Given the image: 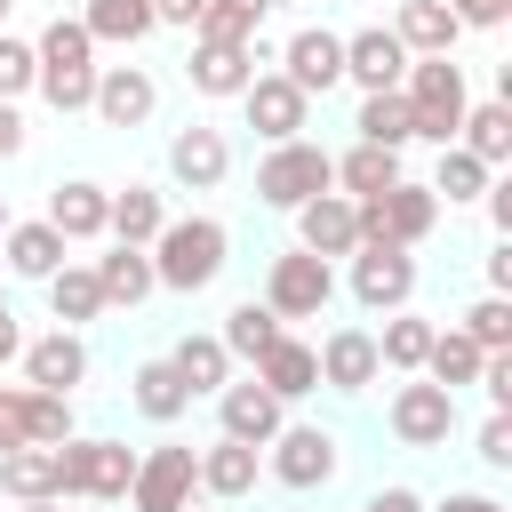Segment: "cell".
Wrapping results in <instances>:
<instances>
[{"instance_id": "33", "label": "cell", "mask_w": 512, "mask_h": 512, "mask_svg": "<svg viewBox=\"0 0 512 512\" xmlns=\"http://www.w3.org/2000/svg\"><path fill=\"white\" fill-rule=\"evenodd\" d=\"M168 368L184 376V392H192V400H208V392H224V384H232V352H224L216 336H176V344H168Z\"/></svg>"}, {"instance_id": "28", "label": "cell", "mask_w": 512, "mask_h": 512, "mask_svg": "<svg viewBox=\"0 0 512 512\" xmlns=\"http://www.w3.org/2000/svg\"><path fill=\"white\" fill-rule=\"evenodd\" d=\"M256 384H264L272 400H304V392H320V360H312V344H304V336H272V352L256 360Z\"/></svg>"}, {"instance_id": "19", "label": "cell", "mask_w": 512, "mask_h": 512, "mask_svg": "<svg viewBox=\"0 0 512 512\" xmlns=\"http://www.w3.org/2000/svg\"><path fill=\"white\" fill-rule=\"evenodd\" d=\"M296 248H304V256H320V264L352 256V248H360V216H352V200H344V192L304 200V208H296Z\"/></svg>"}, {"instance_id": "6", "label": "cell", "mask_w": 512, "mask_h": 512, "mask_svg": "<svg viewBox=\"0 0 512 512\" xmlns=\"http://www.w3.org/2000/svg\"><path fill=\"white\" fill-rule=\"evenodd\" d=\"M336 464H344V448H336V432L328 424H280L272 440H264V472L280 480V488H296V496H312V488H328L336 480Z\"/></svg>"}, {"instance_id": "9", "label": "cell", "mask_w": 512, "mask_h": 512, "mask_svg": "<svg viewBox=\"0 0 512 512\" xmlns=\"http://www.w3.org/2000/svg\"><path fill=\"white\" fill-rule=\"evenodd\" d=\"M408 296H416V248L360 240L352 248V304L360 312H408Z\"/></svg>"}, {"instance_id": "22", "label": "cell", "mask_w": 512, "mask_h": 512, "mask_svg": "<svg viewBox=\"0 0 512 512\" xmlns=\"http://www.w3.org/2000/svg\"><path fill=\"white\" fill-rule=\"evenodd\" d=\"M128 408H136L144 424H176V416L192 408V392H184V376L168 368V352H152V360L128 368Z\"/></svg>"}, {"instance_id": "31", "label": "cell", "mask_w": 512, "mask_h": 512, "mask_svg": "<svg viewBox=\"0 0 512 512\" xmlns=\"http://www.w3.org/2000/svg\"><path fill=\"white\" fill-rule=\"evenodd\" d=\"M456 144H464L480 168H504V160H512V104H504V96H488V104H464V128H456Z\"/></svg>"}, {"instance_id": "39", "label": "cell", "mask_w": 512, "mask_h": 512, "mask_svg": "<svg viewBox=\"0 0 512 512\" xmlns=\"http://www.w3.org/2000/svg\"><path fill=\"white\" fill-rule=\"evenodd\" d=\"M264 16H272V0H208V8H200V24H192V40H232V48H256Z\"/></svg>"}, {"instance_id": "13", "label": "cell", "mask_w": 512, "mask_h": 512, "mask_svg": "<svg viewBox=\"0 0 512 512\" xmlns=\"http://www.w3.org/2000/svg\"><path fill=\"white\" fill-rule=\"evenodd\" d=\"M88 112H96L104 128H120V136H128V128H144V120L160 112V80H152L144 64H104V72H96Z\"/></svg>"}, {"instance_id": "36", "label": "cell", "mask_w": 512, "mask_h": 512, "mask_svg": "<svg viewBox=\"0 0 512 512\" xmlns=\"http://www.w3.org/2000/svg\"><path fill=\"white\" fill-rule=\"evenodd\" d=\"M16 432H24V448H64L72 440V400L16 384Z\"/></svg>"}, {"instance_id": "29", "label": "cell", "mask_w": 512, "mask_h": 512, "mask_svg": "<svg viewBox=\"0 0 512 512\" xmlns=\"http://www.w3.org/2000/svg\"><path fill=\"white\" fill-rule=\"evenodd\" d=\"M88 272H96V288H104V312H112V304L136 312V304L160 288V280H152V256H144V248H120V240H112V256H96Z\"/></svg>"}, {"instance_id": "16", "label": "cell", "mask_w": 512, "mask_h": 512, "mask_svg": "<svg viewBox=\"0 0 512 512\" xmlns=\"http://www.w3.org/2000/svg\"><path fill=\"white\" fill-rule=\"evenodd\" d=\"M16 360H24V384H32V392H64V400H72V392L88 384V344H80L72 328H48V336H32Z\"/></svg>"}, {"instance_id": "3", "label": "cell", "mask_w": 512, "mask_h": 512, "mask_svg": "<svg viewBox=\"0 0 512 512\" xmlns=\"http://www.w3.org/2000/svg\"><path fill=\"white\" fill-rule=\"evenodd\" d=\"M128 480H136V448L112 432H72L56 448V496L72 504H128Z\"/></svg>"}, {"instance_id": "43", "label": "cell", "mask_w": 512, "mask_h": 512, "mask_svg": "<svg viewBox=\"0 0 512 512\" xmlns=\"http://www.w3.org/2000/svg\"><path fill=\"white\" fill-rule=\"evenodd\" d=\"M16 96H32V40L0 32V104H16Z\"/></svg>"}, {"instance_id": "26", "label": "cell", "mask_w": 512, "mask_h": 512, "mask_svg": "<svg viewBox=\"0 0 512 512\" xmlns=\"http://www.w3.org/2000/svg\"><path fill=\"white\" fill-rule=\"evenodd\" d=\"M392 40H400L408 56H456L464 24H456L440 0H400V8H392Z\"/></svg>"}, {"instance_id": "47", "label": "cell", "mask_w": 512, "mask_h": 512, "mask_svg": "<svg viewBox=\"0 0 512 512\" xmlns=\"http://www.w3.org/2000/svg\"><path fill=\"white\" fill-rule=\"evenodd\" d=\"M360 512H424V496H416V488H400V480H392V488H376V496H368V504H360Z\"/></svg>"}, {"instance_id": "45", "label": "cell", "mask_w": 512, "mask_h": 512, "mask_svg": "<svg viewBox=\"0 0 512 512\" xmlns=\"http://www.w3.org/2000/svg\"><path fill=\"white\" fill-rule=\"evenodd\" d=\"M440 8H448L464 32H496V24L512 16V0H440Z\"/></svg>"}, {"instance_id": "21", "label": "cell", "mask_w": 512, "mask_h": 512, "mask_svg": "<svg viewBox=\"0 0 512 512\" xmlns=\"http://www.w3.org/2000/svg\"><path fill=\"white\" fill-rule=\"evenodd\" d=\"M184 80H192L200 96H240V88L256 80V48H232V40H192Z\"/></svg>"}, {"instance_id": "24", "label": "cell", "mask_w": 512, "mask_h": 512, "mask_svg": "<svg viewBox=\"0 0 512 512\" xmlns=\"http://www.w3.org/2000/svg\"><path fill=\"white\" fill-rule=\"evenodd\" d=\"M160 224H168L160 184H120V192H112V216H104V240H120V248H152Z\"/></svg>"}, {"instance_id": "17", "label": "cell", "mask_w": 512, "mask_h": 512, "mask_svg": "<svg viewBox=\"0 0 512 512\" xmlns=\"http://www.w3.org/2000/svg\"><path fill=\"white\" fill-rule=\"evenodd\" d=\"M312 360H320V384H328V392H368V384L384 376L376 328H328V336L312 344Z\"/></svg>"}, {"instance_id": "55", "label": "cell", "mask_w": 512, "mask_h": 512, "mask_svg": "<svg viewBox=\"0 0 512 512\" xmlns=\"http://www.w3.org/2000/svg\"><path fill=\"white\" fill-rule=\"evenodd\" d=\"M0 232H8V208H0Z\"/></svg>"}, {"instance_id": "48", "label": "cell", "mask_w": 512, "mask_h": 512, "mask_svg": "<svg viewBox=\"0 0 512 512\" xmlns=\"http://www.w3.org/2000/svg\"><path fill=\"white\" fill-rule=\"evenodd\" d=\"M488 296H512V240L488 248Z\"/></svg>"}, {"instance_id": "14", "label": "cell", "mask_w": 512, "mask_h": 512, "mask_svg": "<svg viewBox=\"0 0 512 512\" xmlns=\"http://www.w3.org/2000/svg\"><path fill=\"white\" fill-rule=\"evenodd\" d=\"M240 112H248V128H256L264 144H288V136H304V128H312V96H304V88H288L280 72H256V80L240 88Z\"/></svg>"}, {"instance_id": "44", "label": "cell", "mask_w": 512, "mask_h": 512, "mask_svg": "<svg viewBox=\"0 0 512 512\" xmlns=\"http://www.w3.org/2000/svg\"><path fill=\"white\" fill-rule=\"evenodd\" d=\"M472 456H480L488 472H504V464H512V416H480V432H472Z\"/></svg>"}, {"instance_id": "10", "label": "cell", "mask_w": 512, "mask_h": 512, "mask_svg": "<svg viewBox=\"0 0 512 512\" xmlns=\"http://www.w3.org/2000/svg\"><path fill=\"white\" fill-rule=\"evenodd\" d=\"M384 432H392L400 448H448V432H456V392H440V384H424V376L392 384Z\"/></svg>"}, {"instance_id": "49", "label": "cell", "mask_w": 512, "mask_h": 512, "mask_svg": "<svg viewBox=\"0 0 512 512\" xmlns=\"http://www.w3.org/2000/svg\"><path fill=\"white\" fill-rule=\"evenodd\" d=\"M432 512H504V504H496V496H480V488H448Z\"/></svg>"}, {"instance_id": "23", "label": "cell", "mask_w": 512, "mask_h": 512, "mask_svg": "<svg viewBox=\"0 0 512 512\" xmlns=\"http://www.w3.org/2000/svg\"><path fill=\"white\" fill-rule=\"evenodd\" d=\"M256 472H264V448H248V440L216 432V448H200V496L240 504V496H256Z\"/></svg>"}, {"instance_id": "4", "label": "cell", "mask_w": 512, "mask_h": 512, "mask_svg": "<svg viewBox=\"0 0 512 512\" xmlns=\"http://www.w3.org/2000/svg\"><path fill=\"white\" fill-rule=\"evenodd\" d=\"M400 96H408V136H424V144H456L464 104H472V88H464V64H456V56H408Z\"/></svg>"}, {"instance_id": "20", "label": "cell", "mask_w": 512, "mask_h": 512, "mask_svg": "<svg viewBox=\"0 0 512 512\" xmlns=\"http://www.w3.org/2000/svg\"><path fill=\"white\" fill-rule=\"evenodd\" d=\"M104 216H112V192H104V184H88V176H64V184L48 192V224L64 232V248L104 240Z\"/></svg>"}, {"instance_id": "51", "label": "cell", "mask_w": 512, "mask_h": 512, "mask_svg": "<svg viewBox=\"0 0 512 512\" xmlns=\"http://www.w3.org/2000/svg\"><path fill=\"white\" fill-rule=\"evenodd\" d=\"M16 352H24V328H16V304H8V296H0V368H8V360H16Z\"/></svg>"}, {"instance_id": "42", "label": "cell", "mask_w": 512, "mask_h": 512, "mask_svg": "<svg viewBox=\"0 0 512 512\" xmlns=\"http://www.w3.org/2000/svg\"><path fill=\"white\" fill-rule=\"evenodd\" d=\"M456 328H464L480 352H512V296H480V304H472Z\"/></svg>"}, {"instance_id": "40", "label": "cell", "mask_w": 512, "mask_h": 512, "mask_svg": "<svg viewBox=\"0 0 512 512\" xmlns=\"http://www.w3.org/2000/svg\"><path fill=\"white\" fill-rule=\"evenodd\" d=\"M352 136H360V144H384V152L416 144V136H408V96H400V88H384V96H360V112H352Z\"/></svg>"}, {"instance_id": "8", "label": "cell", "mask_w": 512, "mask_h": 512, "mask_svg": "<svg viewBox=\"0 0 512 512\" xmlns=\"http://www.w3.org/2000/svg\"><path fill=\"white\" fill-rule=\"evenodd\" d=\"M328 296H336V272L320 264V256H304V248H280L272 264H264V312L288 328V320H320L328 312Z\"/></svg>"}, {"instance_id": "32", "label": "cell", "mask_w": 512, "mask_h": 512, "mask_svg": "<svg viewBox=\"0 0 512 512\" xmlns=\"http://www.w3.org/2000/svg\"><path fill=\"white\" fill-rule=\"evenodd\" d=\"M48 288V312H56V328H88V320H104V288H96V272L88 264H64V272H48L40 280Z\"/></svg>"}, {"instance_id": "30", "label": "cell", "mask_w": 512, "mask_h": 512, "mask_svg": "<svg viewBox=\"0 0 512 512\" xmlns=\"http://www.w3.org/2000/svg\"><path fill=\"white\" fill-rule=\"evenodd\" d=\"M80 32H88L96 48H136V40H152L160 24H152V0H88V8H80Z\"/></svg>"}, {"instance_id": "52", "label": "cell", "mask_w": 512, "mask_h": 512, "mask_svg": "<svg viewBox=\"0 0 512 512\" xmlns=\"http://www.w3.org/2000/svg\"><path fill=\"white\" fill-rule=\"evenodd\" d=\"M8 448H24V432H16V384L0 392V456H8Z\"/></svg>"}, {"instance_id": "41", "label": "cell", "mask_w": 512, "mask_h": 512, "mask_svg": "<svg viewBox=\"0 0 512 512\" xmlns=\"http://www.w3.org/2000/svg\"><path fill=\"white\" fill-rule=\"evenodd\" d=\"M488 176H496V168H480L464 144H440V160H432V184H424V192L456 208V200H480V192H488Z\"/></svg>"}, {"instance_id": "38", "label": "cell", "mask_w": 512, "mask_h": 512, "mask_svg": "<svg viewBox=\"0 0 512 512\" xmlns=\"http://www.w3.org/2000/svg\"><path fill=\"white\" fill-rule=\"evenodd\" d=\"M424 352H432V320H424V312H384L376 360H384L392 376H416V368H424Z\"/></svg>"}, {"instance_id": "37", "label": "cell", "mask_w": 512, "mask_h": 512, "mask_svg": "<svg viewBox=\"0 0 512 512\" xmlns=\"http://www.w3.org/2000/svg\"><path fill=\"white\" fill-rule=\"evenodd\" d=\"M0 488L16 504H64L56 496V448H8L0 456Z\"/></svg>"}, {"instance_id": "7", "label": "cell", "mask_w": 512, "mask_h": 512, "mask_svg": "<svg viewBox=\"0 0 512 512\" xmlns=\"http://www.w3.org/2000/svg\"><path fill=\"white\" fill-rule=\"evenodd\" d=\"M192 496H200V448H184V440L136 448V480H128L136 512H192Z\"/></svg>"}, {"instance_id": "27", "label": "cell", "mask_w": 512, "mask_h": 512, "mask_svg": "<svg viewBox=\"0 0 512 512\" xmlns=\"http://www.w3.org/2000/svg\"><path fill=\"white\" fill-rule=\"evenodd\" d=\"M336 160V192L344 200H376V192H392L408 168H400V152H384V144H360L352 136V152H328Z\"/></svg>"}, {"instance_id": "50", "label": "cell", "mask_w": 512, "mask_h": 512, "mask_svg": "<svg viewBox=\"0 0 512 512\" xmlns=\"http://www.w3.org/2000/svg\"><path fill=\"white\" fill-rule=\"evenodd\" d=\"M16 152H24V112L0 104V160H16Z\"/></svg>"}, {"instance_id": "12", "label": "cell", "mask_w": 512, "mask_h": 512, "mask_svg": "<svg viewBox=\"0 0 512 512\" xmlns=\"http://www.w3.org/2000/svg\"><path fill=\"white\" fill-rule=\"evenodd\" d=\"M224 176H232V144H224V128L184 120V128L168 136V184H176V192H216Z\"/></svg>"}, {"instance_id": "46", "label": "cell", "mask_w": 512, "mask_h": 512, "mask_svg": "<svg viewBox=\"0 0 512 512\" xmlns=\"http://www.w3.org/2000/svg\"><path fill=\"white\" fill-rule=\"evenodd\" d=\"M200 8H208V0H152V24H168V32H192V24H200Z\"/></svg>"}, {"instance_id": "18", "label": "cell", "mask_w": 512, "mask_h": 512, "mask_svg": "<svg viewBox=\"0 0 512 512\" xmlns=\"http://www.w3.org/2000/svg\"><path fill=\"white\" fill-rule=\"evenodd\" d=\"M280 424H288V400H272L256 376H240V384H224V392H216V432H224V440L264 448Z\"/></svg>"}, {"instance_id": "25", "label": "cell", "mask_w": 512, "mask_h": 512, "mask_svg": "<svg viewBox=\"0 0 512 512\" xmlns=\"http://www.w3.org/2000/svg\"><path fill=\"white\" fill-rule=\"evenodd\" d=\"M0 256H8V272H16V280H48V272H64V264H72V256H64V232H56L48 216L8 224V232H0Z\"/></svg>"}, {"instance_id": "35", "label": "cell", "mask_w": 512, "mask_h": 512, "mask_svg": "<svg viewBox=\"0 0 512 512\" xmlns=\"http://www.w3.org/2000/svg\"><path fill=\"white\" fill-rule=\"evenodd\" d=\"M272 336H288V328H280V320L264 312V296H240V304L224 312V328H216V344H224L232 360H248V368H256V360L272 352Z\"/></svg>"}, {"instance_id": "1", "label": "cell", "mask_w": 512, "mask_h": 512, "mask_svg": "<svg viewBox=\"0 0 512 512\" xmlns=\"http://www.w3.org/2000/svg\"><path fill=\"white\" fill-rule=\"evenodd\" d=\"M144 256H152V280H160L168 296H200V288L224 280V264H232V232H224L216 216H168L160 240H152Z\"/></svg>"}, {"instance_id": "54", "label": "cell", "mask_w": 512, "mask_h": 512, "mask_svg": "<svg viewBox=\"0 0 512 512\" xmlns=\"http://www.w3.org/2000/svg\"><path fill=\"white\" fill-rule=\"evenodd\" d=\"M8 8H16V0H0V32H8Z\"/></svg>"}, {"instance_id": "2", "label": "cell", "mask_w": 512, "mask_h": 512, "mask_svg": "<svg viewBox=\"0 0 512 512\" xmlns=\"http://www.w3.org/2000/svg\"><path fill=\"white\" fill-rule=\"evenodd\" d=\"M96 40L80 32V16H56L40 40H32V88L48 96V112H88L96 96Z\"/></svg>"}, {"instance_id": "11", "label": "cell", "mask_w": 512, "mask_h": 512, "mask_svg": "<svg viewBox=\"0 0 512 512\" xmlns=\"http://www.w3.org/2000/svg\"><path fill=\"white\" fill-rule=\"evenodd\" d=\"M272 72H280L288 88H304V96H328V88H344V32H328V24H296V32L280 40Z\"/></svg>"}, {"instance_id": "53", "label": "cell", "mask_w": 512, "mask_h": 512, "mask_svg": "<svg viewBox=\"0 0 512 512\" xmlns=\"http://www.w3.org/2000/svg\"><path fill=\"white\" fill-rule=\"evenodd\" d=\"M16 512H64V504H16Z\"/></svg>"}, {"instance_id": "5", "label": "cell", "mask_w": 512, "mask_h": 512, "mask_svg": "<svg viewBox=\"0 0 512 512\" xmlns=\"http://www.w3.org/2000/svg\"><path fill=\"white\" fill-rule=\"evenodd\" d=\"M320 192H336V160H328L312 136L264 144V160H256V208L296 216V208H304V200H320Z\"/></svg>"}, {"instance_id": "15", "label": "cell", "mask_w": 512, "mask_h": 512, "mask_svg": "<svg viewBox=\"0 0 512 512\" xmlns=\"http://www.w3.org/2000/svg\"><path fill=\"white\" fill-rule=\"evenodd\" d=\"M400 72H408V48L392 40V24H360V32H344V80H352L360 96L400 88Z\"/></svg>"}, {"instance_id": "34", "label": "cell", "mask_w": 512, "mask_h": 512, "mask_svg": "<svg viewBox=\"0 0 512 512\" xmlns=\"http://www.w3.org/2000/svg\"><path fill=\"white\" fill-rule=\"evenodd\" d=\"M480 360H488V352H480L464 328H432V352H424V368H416V376H424V384H440V392H464V384H480Z\"/></svg>"}]
</instances>
